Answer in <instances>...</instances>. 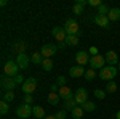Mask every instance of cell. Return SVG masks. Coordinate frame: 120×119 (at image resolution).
<instances>
[{"mask_svg":"<svg viewBox=\"0 0 120 119\" xmlns=\"http://www.w3.org/2000/svg\"><path fill=\"white\" fill-rule=\"evenodd\" d=\"M90 55H91V56L99 55V53H98V48H96V47H91V48H90Z\"/></svg>","mask_w":120,"mask_h":119,"instance_id":"obj_38","label":"cell"},{"mask_svg":"<svg viewBox=\"0 0 120 119\" xmlns=\"http://www.w3.org/2000/svg\"><path fill=\"white\" fill-rule=\"evenodd\" d=\"M8 111H10V105L7 103V101H0V114L2 116H5V114H8Z\"/></svg>","mask_w":120,"mask_h":119,"instance_id":"obj_28","label":"cell"},{"mask_svg":"<svg viewBox=\"0 0 120 119\" xmlns=\"http://www.w3.org/2000/svg\"><path fill=\"white\" fill-rule=\"evenodd\" d=\"M64 31L67 32V36H80V28H79V23L75 19L69 18L67 21L64 23Z\"/></svg>","mask_w":120,"mask_h":119,"instance_id":"obj_2","label":"cell"},{"mask_svg":"<svg viewBox=\"0 0 120 119\" xmlns=\"http://www.w3.org/2000/svg\"><path fill=\"white\" fill-rule=\"evenodd\" d=\"M45 119H56V116H51V114H48V116H46Z\"/></svg>","mask_w":120,"mask_h":119,"instance_id":"obj_40","label":"cell"},{"mask_svg":"<svg viewBox=\"0 0 120 119\" xmlns=\"http://www.w3.org/2000/svg\"><path fill=\"white\" fill-rule=\"evenodd\" d=\"M51 34H53V37H55L56 40L59 42V44H66V39H67V32L64 31V28H55L53 31H51Z\"/></svg>","mask_w":120,"mask_h":119,"instance_id":"obj_11","label":"cell"},{"mask_svg":"<svg viewBox=\"0 0 120 119\" xmlns=\"http://www.w3.org/2000/svg\"><path fill=\"white\" fill-rule=\"evenodd\" d=\"M106 66V58L102 55H94V56H91V60H90V68L91 69H99L101 71L102 68Z\"/></svg>","mask_w":120,"mask_h":119,"instance_id":"obj_6","label":"cell"},{"mask_svg":"<svg viewBox=\"0 0 120 119\" xmlns=\"http://www.w3.org/2000/svg\"><path fill=\"white\" fill-rule=\"evenodd\" d=\"M13 100H15V92H13V90L5 92V93H3V101H7V103H11Z\"/></svg>","mask_w":120,"mask_h":119,"instance_id":"obj_29","label":"cell"},{"mask_svg":"<svg viewBox=\"0 0 120 119\" xmlns=\"http://www.w3.org/2000/svg\"><path fill=\"white\" fill-rule=\"evenodd\" d=\"M32 114L35 116L37 119H45L46 118V114H45V110L42 108V106H32Z\"/></svg>","mask_w":120,"mask_h":119,"instance_id":"obj_19","label":"cell"},{"mask_svg":"<svg viewBox=\"0 0 120 119\" xmlns=\"http://www.w3.org/2000/svg\"><path fill=\"white\" fill-rule=\"evenodd\" d=\"M30 61L35 64H42V61H43V56H42V53L40 52H34L32 55H30Z\"/></svg>","mask_w":120,"mask_h":119,"instance_id":"obj_22","label":"cell"},{"mask_svg":"<svg viewBox=\"0 0 120 119\" xmlns=\"http://www.w3.org/2000/svg\"><path fill=\"white\" fill-rule=\"evenodd\" d=\"M55 116H56V119H66L67 118V113H66V110H61V111H58Z\"/></svg>","mask_w":120,"mask_h":119,"instance_id":"obj_33","label":"cell"},{"mask_svg":"<svg viewBox=\"0 0 120 119\" xmlns=\"http://www.w3.org/2000/svg\"><path fill=\"white\" fill-rule=\"evenodd\" d=\"M18 84L15 81V77H10L7 74H3L2 76V89L5 92H10V90H15V87H16Z\"/></svg>","mask_w":120,"mask_h":119,"instance_id":"obj_7","label":"cell"},{"mask_svg":"<svg viewBox=\"0 0 120 119\" xmlns=\"http://www.w3.org/2000/svg\"><path fill=\"white\" fill-rule=\"evenodd\" d=\"M74 98H75V101H77L79 106L83 105V103H86V101H88V92H86V89H83V87L77 89V92L74 93Z\"/></svg>","mask_w":120,"mask_h":119,"instance_id":"obj_9","label":"cell"},{"mask_svg":"<svg viewBox=\"0 0 120 119\" xmlns=\"http://www.w3.org/2000/svg\"><path fill=\"white\" fill-rule=\"evenodd\" d=\"M13 119H19V118H13Z\"/></svg>","mask_w":120,"mask_h":119,"instance_id":"obj_43","label":"cell"},{"mask_svg":"<svg viewBox=\"0 0 120 119\" xmlns=\"http://www.w3.org/2000/svg\"><path fill=\"white\" fill-rule=\"evenodd\" d=\"M115 119H120V111H117V113H115Z\"/></svg>","mask_w":120,"mask_h":119,"instance_id":"obj_41","label":"cell"},{"mask_svg":"<svg viewBox=\"0 0 120 119\" xmlns=\"http://www.w3.org/2000/svg\"><path fill=\"white\" fill-rule=\"evenodd\" d=\"M119 71H120V63H119Z\"/></svg>","mask_w":120,"mask_h":119,"instance_id":"obj_42","label":"cell"},{"mask_svg":"<svg viewBox=\"0 0 120 119\" xmlns=\"http://www.w3.org/2000/svg\"><path fill=\"white\" fill-rule=\"evenodd\" d=\"M66 45H69V47L79 45V36H67V39H66Z\"/></svg>","mask_w":120,"mask_h":119,"instance_id":"obj_23","label":"cell"},{"mask_svg":"<svg viewBox=\"0 0 120 119\" xmlns=\"http://www.w3.org/2000/svg\"><path fill=\"white\" fill-rule=\"evenodd\" d=\"M94 23H96L98 26L104 28V29L111 28V21H109V18H107V16H102V15H96V16H94Z\"/></svg>","mask_w":120,"mask_h":119,"instance_id":"obj_14","label":"cell"},{"mask_svg":"<svg viewBox=\"0 0 120 119\" xmlns=\"http://www.w3.org/2000/svg\"><path fill=\"white\" fill-rule=\"evenodd\" d=\"M56 52H58V47L55 44H46V45H43L40 48V53H42L43 58H51Z\"/></svg>","mask_w":120,"mask_h":119,"instance_id":"obj_10","label":"cell"},{"mask_svg":"<svg viewBox=\"0 0 120 119\" xmlns=\"http://www.w3.org/2000/svg\"><path fill=\"white\" fill-rule=\"evenodd\" d=\"M50 90H51V92H58V90H59V85H56V84H53V85L50 87Z\"/></svg>","mask_w":120,"mask_h":119,"instance_id":"obj_39","label":"cell"},{"mask_svg":"<svg viewBox=\"0 0 120 119\" xmlns=\"http://www.w3.org/2000/svg\"><path fill=\"white\" fill-rule=\"evenodd\" d=\"M117 90V82L115 81H109L106 84V93H114Z\"/></svg>","mask_w":120,"mask_h":119,"instance_id":"obj_27","label":"cell"},{"mask_svg":"<svg viewBox=\"0 0 120 119\" xmlns=\"http://www.w3.org/2000/svg\"><path fill=\"white\" fill-rule=\"evenodd\" d=\"M30 114H32V106L30 105L22 103V105H19L16 108V118H19V119H27V118H30Z\"/></svg>","mask_w":120,"mask_h":119,"instance_id":"obj_4","label":"cell"},{"mask_svg":"<svg viewBox=\"0 0 120 119\" xmlns=\"http://www.w3.org/2000/svg\"><path fill=\"white\" fill-rule=\"evenodd\" d=\"M90 60H91L90 52L82 50V52H77V53H75V61H77L79 66H83V68H85V64H90Z\"/></svg>","mask_w":120,"mask_h":119,"instance_id":"obj_8","label":"cell"},{"mask_svg":"<svg viewBox=\"0 0 120 119\" xmlns=\"http://www.w3.org/2000/svg\"><path fill=\"white\" fill-rule=\"evenodd\" d=\"M16 64L19 66V69H27L29 68V63H30V58H29L26 53H18V56H16Z\"/></svg>","mask_w":120,"mask_h":119,"instance_id":"obj_13","label":"cell"},{"mask_svg":"<svg viewBox=\"0 0 120 119\" xmlns=\"http://www.w3.org/2000/svg\"><path fill=\"white\" fill-rule=\"evenodd\" d=\"M88 3V0H77L74 3V8H72V11H74V15H82L83 13V8H85V5Z\"/></svg>","mask_w":120,"mask_h":119,"instance_id":"obj_17","label":"cell"},{"mask_svg":"<svg viewBox=\"0 0 120 119\" xmlns=\"http://www.w3.org/2000/svg\"><path fill=\"white\" fill-rule=\"evenodd\" d=\"M18 71H19V66L16 64V61H13V60L7 61L5 66H3V74H7L10 77H16V76H18Z\"/></svg>","mask_w":120,"mask_h":119,"instance_id":"obj_3","label":"cell"},{"mask_svg":"<svg viewBox=\"0 0 120 119\" xmlns=\"http://www.w3.org/2000/svg\"><path fill=\"white\" fill-rule=\"evenodd\" d=\"M104 58H106V63L109 64V66H115V64L120 63L119 55H117V52H115V50H109V52H106Z\"/></svg>","mask_w":120,"mask_h":119,"instance_id":"obj_12","label":"cell"},{"mask_svg":"<svg viewBox=\"0 0 120 119\" xmlns=\"http://www.w3.org/2000/svg\"><path fill=\"white\" fill-rule=\"evenodd\" d=\"M107 18L109 21H119L120 19V8H111L107 13Z\"/></svg>","mask_w":120,"mask_h":119,"instance_id":"obj_20","label":"cell"},{"mask_svg":"<svg viewBox=\"0 0 120 119\" xmlns=\"http://www.w3.org/2000/svg\"><path fill=\"white\" fill-rule=\"evenodd\" d=\"M94 97H96V98H99V100H102V98H106V90H101V89H96V90H94Z\"/></svg>","mask_w":120,"mask_h":119,"instance_id":"obj_32","label":"cell"},{"mask_svg":"<svg viewBox=\"0 0 120 119\" xmlns=\"http://www.w3.org/2000/svg\"><path fill=\"white\" fill-rule=\"evenodd\" d=\"M83 113H85V111H83L82 106H77V108L72 110V118H74V119H82L83 118Z\"/></svg>","mask_w":120,"mask_h":119,"instance_id":"obj_26","label":"cell"},{"mask_svg":"<svg viewBox=\"0 0 120 119\" xmlns=\"http://www.w3.org/2000/svg\"><path fill=\"white\" fill-rule=\"evenodd\" d=\"M56 85H59V87H64L66 85V77L64 76H59V77L56 79Z\"/></svg>","mask_w":120,"mask_h":119,"instance_id":"obj_34","label":"cell"},{"mask_svg":"<svg viewBox=\"0 0 120 119\" xmlns=\"http://www.w3.org/2000/svg\"><path fill=\"white\" fill-rule=\"evenodd\" d=\"M88 5H90V7H98V8H99V7L102 5V2L101 0H88Z\"/></svg>","mask_w":120,"mask_h":119,"instance_id":"obj_35","label":"cell"},{"mask_svg":"<svg viewBox=\"0 0 120 119\" xmlns=\"http://www.w3.org/2000/svg\"><path fill=\"white\" fill-rule=\"evenodd\" d=\"M24 103H26V105L34 103V97H32V95H26V97H24Z\"/></svg>","mask_w":120,"mask_h":119,"instance_id":"obj_36","label":"cell"},{"mask_svg":"<svg viewBox=\"0 0 120 119\" xmlns=\"http://www.w3.org/2000/svg\"><path fill=\"white\" fill-rule=\"evenodd\" d=\"M94 77H96V71H94V69L90 68V69L85 71V79H86V81H93Z\"/></svg>","mask_w":120,"mask_h":119,"instance_id":"obj_30","label":"cell"},{"mask_svg":"<svg viewBox=\"0 0 120 119\" xmlns=\"http://www.w3.org/2000/svg\"><path fill=\"white\" fill-rule=\"evenodd\" d=\"M15 81H16V84H24V82H26V81L22 79V76H21V74H18V76L15 77Z\"/></svg>","mask_w":120,"mask_h":119,"instance_id":"obj_37","label":"cell"},{"mask_svg":"<svg viewBox=\"0 0 120 119\" xmlns=\"http://www.w3.org/2000/svg\"><path fill=\"white\" fill-rule=\"evenodd\" d=\"M117 71H119V69H117L115 66H109V64H106L101 71H99V79L106 81V82L114 81V77L117 76Z\"/></svg>","mask_w":120,"mask_h":119,"instance_id":"obj_1","label":"cell"},{"mask_svg":"<svg viewBox=\"0 0 120 119\" xmlns=\"http://www.w3.org/2000/svg\"><path fill=\"white\" fill-rule=\"evenodd\" d=\"M69 76H71V77H82V76H85V68L75 64V66H72V68L69 69Z\"/></svg>","mask_w":120,"mask_h":119,"instance_id":"obj_15","label":"cell"},{"mask_svg":"<svg viewBox=\"0 0 120 119\" xmlns=\"http://www.w3.org/2000/svg\"><path fill=\"white\" fill-rule=\"evenodd\" d=\"M109 7H107V5H106V3H102L101 7H99V8H98V15H102V16H107V13H109Z\"/></svg>","mask_w":120,"mask_h":119,"instance_id":"obj_31","label":"cell"},{"mask_svg":"<svg viewBox=\"0 0 120 119\" xmlns=\"http://www.w3.org/2000/svg\"><path fill=\"white\" fill-rule=\"evenodd\" d=\"M59 101H61V97H59V93H58V92H50V93H48V103H50V105L58 106V105H59Z\"/></svg>","mask_w":120,"mask_h":119,"instance_id":"obj_18","label":"cell"},{"mask_svg":"<svg viewBox=\"0 0 120 119\" xmlns=\"http://www.w3.org/2000/svg\"><path fill=\"white\" fill-rule=\"evenodd\" d=\"M42 68H43V71H51V69H53V61H51V58H43Z\"/></svg>","mask_w":120,"mask_h":119,"instance_id":"obj_24","label":"cell"},{"mask_svg":"<svg viewBox=\"0 0 120 119\" xmlns=\"http://www.w3.org/2000/svg\"><path fill=\"white\" fill-rule=\"evenodd\" d=\"M58 93H59V97L63 98V100H69V98H72L74 97V93H72V90L67 87V85H64V87H59V90H58Z\"/></svg>","mask_w":120,"mask_h":119,"instance_id":"obj_16","label":"cell"},{"mask_svg":"<svg viewBox=\"0 0 120 119\" xmlns=\"http://www.w3.org/2000/svg\"><path fill=\"white\" fill-rule=\"evenodd\" d=\"M83 108V111H88V113H91V111H94L96 110V103H93V101H86V103H83V105H80Z\"/></svg>","mask_w":120,"mask_h":119,"instance_id":"obj_25","label":"cell"},{"mask_svg":"<svg viewBox=\"0 0 120 119\" xmlns=\"http://www.w3.org/2000/svg\"><path fill=\"white\" fill-rule=\"evenodd\" d=\"M77 106H79V105H77V101H75V98H74V97L64 101V110H66V111H67V110H71V111H72L74 108H77Z\"/></svg>","mask_w":120,"mask_h":119,"instance_id":"obj_21","label":"cell"},{"mask_svg":"<svg viewBox=\"0 0 120 119\" xmlns=\"http://www.w3.org/2000/svg\"><path fill=\"white\" fill-rule=\"evenodd\" d=\"M35 89H37V79L35 77H27L26 82L22 84V92L26 95H32L35 92Z\"/></svg>","mask_w":120,"mask_h":119,"instance_id":"obj_5","label":"cell"}]
</instances>
